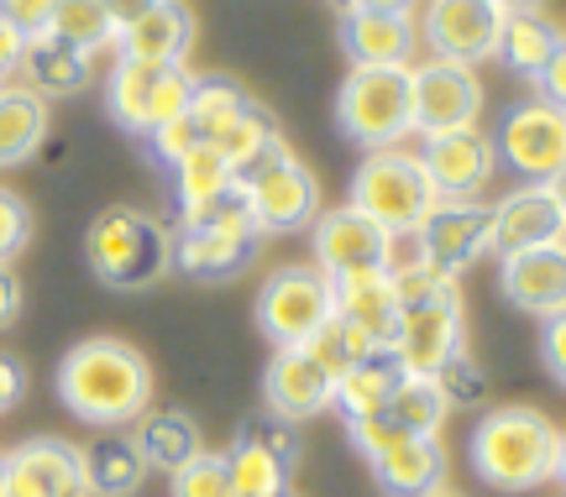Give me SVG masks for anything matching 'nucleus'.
<instances>
[{
    "instance_id": "41",
    "label": "nucleus",
    "mask_w": 566,
    "mask_h": 497,
    "mask_svg": "<svg viewBox=\"0 0 566 497\" xmlns=\"http://www.w3.org/2000/svg\"><path fill=\"white\" fill-rule=\"evenodd\" d=\"M147 147H153V158H158L163 168H174V162H184L189 152H200V147H205V131L189 116L163 120L158 131H147Z\"/></svg>"
},
{
    "instance_id": "20",
    "label": "nucleus",
    "mask_w": 566,
    "mask_h": 497,
    "mask_svg": "<svg viewBox=\"0 0 566 497\" xmlns=\"http://www.w3.org/2000/svg\"><path fill=\"white\" fill-rule=\"evenodd\" d=\"M195 32H200V21L184 0H158L147 17L126 21L116 32V53L132 63H153V68H184Z\"/></svg>"
},
{
    "instance_id": "23",
    "label": "nucleus",
    "mask_w": 566,
    "mask_h": 497,
    "mask_svg": "<svg viewBox=\"0 0 566 497\" xmlns=\"http://www.w3.org/2000/svg\"><path fill=\"white\" fill-rule=\"evenodd\" d=\"M373 477L388 497H430L436 487H446L441 435H405L388 456L373 461Z\"/></svg>"
},
{
    "instance_id": "19",
    "label": "nucleus",
    "mask_w": 566,
    "mask_h": 497,
    "mask_svg": "<svg viewBox=\"0 0 566 497\" xmlns=\"http://www.w3.org/2000/svg\"><path fill=\"white\" fill-rule=\"evenodd\" d=\"M331 393H336V378H331L304 346H289V351H279V357L268 361V372H263L268 414L289 419V424L331 414Z\"/></svg>"
},
{
    "instance_id": "16",
    "label": "nucleus",
    "mask_w": 566,
    "mask_h": 497,
    "mask_svg": "<svg viewBox=\"0 0 566 497\" xmlns=\"http://www.w3.org/2000/svg\"><path fill=\"white\" fill-rule=\"evenodd\" d=\"M493 147H499L504 168H514L525 183H546L566 162V110L546 99H525L504 116Z\"/></svg>"
},
{
    "instance_id": "2",
    "label": "nucleus",
    "mask_w": 566,
    "mask_h": 497,
    "mask_svg": "<svg viewBox=\"0 0 566 497\" xmlns=\"http://www.w3.org/2000/svg\"><path fill=\"white\" fill-rule=\"evenodd\" d=\"M556 424H551L541 409H488L478 424H472V440H467V456H472V472L493 487V493H535L546 487L551 472H556Z\"/></svg>"
},
{
    "instance_id": "13",
    "label": "nucleus",
    "mask_w": 566,
    "mask_h": 497,
    "mask_svg": "<svg viewBox=\"0 0 566 497\" xmlns=\"http://www.w3.org/2000/svg\"><path fill=\"white\" fill-rule=\"evenodd\" d=\"M504 17L509 11H499L493 0H424L420 32L436 59L478 68V63L493 59L499 32H504Z\"/></svg>"
},
{
    "instance_id": "37",
    "label": "nucleus",
    "mask_w": 566,
    "mask_h": 497,
    "mask_svg": "<svg viewBox=\"0 0 566 497\" xmlns=\"http://www.w3.org/2000/svg\"><path fill=\"white\" fill-rule=\"evenodd\" d=\"M242 105H247V89L237 80H195V95H189V110H184V116L195 120L205 131V141H210Z\"/></svg>"
},
{
    "instance_id": "49",
    "label": "nucleus",
    "mask_w": 566,
    "mask_h": 497,
    "mask_svg": "<svg viewBox=\"0 0 566 497\" xmlns=\"http://www.w3.org/2000/svg\"><path fill=\"white\" fill-rule=\"evenodd\" d=\"M101 6H105V17L116 21V32H122L126 21L147 17V11H153V6H158V0H101Z\"/></svg>"
},
{
    "instance_id": "39",
    "label": "nucleus",
    "mask_w": 566,
    "mask_h": 497,
    "mask_svg": "<svg viewBox=\"0 0 566 497\" xmlns=\"http://www.w3.org/2000/svg\"><path fill=\"white\" fill-rule=\"evenodd\" d=\"M436 388H441V398H446V409H451V414H457V409H478V403L488 398V372L467 357V351H457V357L436 372Z\"/></svg>"
},
{
    "instance_id": "9",
    "label": "nucleus",
    "mask_w": 566,
    "mask_h": 497,
    "mask_svg": "<svg viewBox=\"0 0 566 497\" xmlns=\"http://www.w3.org/2000/svg\"><path fill=\"white\" fill-rule=\"evenodd\" d=\"M394 351L415 378H436L446 361L467 351V309L457 278L430 288V294L399 304V325H394Z\"/></svg>"
},
{
    "instance_id": "3",
    "label": "nucleus",
    "mask_w": 566,
    "mask_h": 497,
    "mask_svg": "<svg viewBox=\"0 0 566 497\" xmlns=\"http://www.w3.org/2000/svg\"><path fill=\"white\" fill-rule=\"evenodd\" d=\"M84 262L105 288L142 294V288H153L174 273V231L147 210L111 204L84 231Z\"/></svg>"
},
{
    "instance_id": "31",
    "label": "nucleus",
    "mask_w": 566,
    "mask_h": 497,
    "mask_svg": "<svg viewBox=\"0 0 566 497\" xmlns=\"http://www.w3.org/2000/svg\"><path fill=\"white\" fill-rule=\"evenodd\" d=\"M556 42H562V32L551 27V17H541V11H514V17H504V32H499L493 59L504 63L514 80H535V74L546 68V59L556 53Z\"/></svg>"
},
{
    "instance_id": "40",
    "label": "nucleus",
    "mask_w": 566,
    "mask_h": 497,
    "mask_svg": "<svg viewBox=\"0 0 566 497\" xmlns=\"http://www.w3.org/2000/svg\"><path fill=\"white\" fill-rule=\"evenodd\" d=\"M27 241H32V210H27V199L17 189L0 183V267H11Z\"/></svg>"
},
{
    "instance_id": "42",
    "label": "nucleus",
    "mask_w": 566,
    "mask_h": 497,
    "mask_svg": "<svg viewBox=\"0 0 566 497\" xmlns=\"http://www.w3.org/2000/svg\"><path fill=\"white\" fill-rule=\"evenodd\" d=\"M346 435H352V445H357V451H363V461L373 466V461L388 456V451L405 440V430H399L388 414H367V419H352V424H346Z\"/></svg>"
},
{
    "instance_id": "21",
    "label": "nucleus",
    "mask_w": 566,
    "mask_h": 497,
    "mask_svg": "<svg viewBox=\"0 0 566 497\" xmlns=\"http://www.w3.org/2000/svg\"><path fill=\"white\" fill-rule=\"evenodd\" d=\"M342 47L352 68H409L420 47V27L415 17H394V11H346Z\"/></svg>"
},
{
    "instance_id": "45",
    "label": "nucleus",
    "mask_w": 566,
    "mask_h": 497,
    "mask_svg": "<svg viewBox=\"0 0 566 497\" xmlns=\"http://www.w3.org/2000/svg\"><path fill=\"white\" fill-rule=\"evenodd\" d=\"M535 89H541V95L535 99H546V105H556V110H566V38L556 42V53H551L546 59V68H541V74H535Z\"/></svg>"
},
{
    "instance_id": "14",
    "label": "nucleus",
    "mask_w": 566,
    "mask_h": 497,
    "mask_svg": "<svg viewBox=\"0 0 566 497\" xmlns=\"http://www.w3.org/2000/svg\"><path fill=\"white\" fill-rule=\"evenodd\" d=\"M310 231H315V267L331 283L357 278V273H384L388 252H394V236L384 225H373L363 210H352V204L321 210Z\"/></svg>"
},
{
    "instance_id": "5",
    "label": "nucleus",
    "mask_w": 566,
    "mask_h": 497,
    "mask_svg": "<svg viewBox=\"0 0 566 497\" xmlns=\"http://www.w3.org/2000/svg\"><path fill=\"white\" fill-rule=\"evenodd\" d=\"M352 210H363L373 225H384L388 236H415L424 225V215L441 204L424 168L415 152H399V147H384V152H367L352 173V194H346Z\"/></svg>"
},
{
    "instance_id": "4",
    "label": "nucleus",
    "mask_w": 566,
    "mask_h": 497,
    "mask_svg": "<svg viewBox=\"0 0 566 497\" xmlns=\"http://www.w3.org/2000/svg\"><path fill=\"white\" fill-rule=\"evenodd\" d=\"M258 220H252V204L247 194L231 183L210 210H200L195 220H184L174 231V273L195 283H226L237 278L247 262L258 257Z\"/></svg>"
},
{
    "instance_id": "30",
    "label": "nucleus",
    "mask_w": 566,
    "mask_h": 497,
    "mask_svg": "<svg viewBox=\"0 0 566 497\" xmlns=\"http://www.w3.org/2000/svg\"><path fill=\"white\" fill-rule=\"evenodd\" d=\"M205 147H216V158L231 168V173H247L258 158H268L273 147H283V137H279V116L268 110L263 99H252L247 95V105L237 110V116L226 120L216 137L205 141Z\"/></svg>"
},
{
    "instance_id": "22",
    "label": "nucleus",
    "mask_w": 566,
    "mask_h": 497,
    "mask_svg": "<svg viewBox=\"0 0 566 497\" xmlns=\"http://www.w3.org/2000/svg\"><path fill=\"white\" fill-rule=\"evenodd\" d=\"M551 241H566V215L541 183H525V189H514L493 204V252L499 257L551 246Z\"/></svg>"
},
{
    "instance_id": "8",
    "label": "nucleus",
    "mask_w": 566,
    "mask_h": 497,
    "mask_svg": "<svg viewBox=\"0 0 566 497\" xmlns=\"http://www.w3.org/2000/svg\"><path fill=\"white\" fill-rule=\"evenodd\" d=\"M342 131L367 152L399 147L409 131V68H352L336 95Z\"/></svg>"
},
{
    "instance_id": "24",
    "label": "nucleus",
    "mask_w": 566,
    "mask_h": 497,
    "mask_svg": "<svg viewBox=\"0 0 566 497\" xmlns=\"http://www.w3.org/2000/svg\"><path fill=\"white\" fill-rule=\"evenodd\" d=\"M90 68H95V59H90V53H80V47H69V42L53 38V32L27 38L21 63H17L21 84H27V89H38L42 99L80 95L84 84H90Z\"/></svg>"
},
{
    "instance_id": "55",
    "label": "nucleus",
    "mask_w": 566,
    "mask_h": 497,
    "mask_svg": "<svg viewBox=\"0 0 566 497\" xmlns=\"http://www.w3.org/2000/svg\"><path fill=\"white\" fill-rule=\"evenodd\" d=\"M0 482H6V456H0Z\"/></svg>"
},
{
    "instance_id": "7",
    "label": "nucleus",
    "mask_w": 566,
    "mask_h": 497,
    "mask_svg": "<svg viewBox=\"0 0 566 497\" xmlns=\"http://www.w3.org/2000/svg\"><path fill=\"white\" fill-rule=\"evenodd\" d=\"M336 319V283L325 278L315 262H289L258 294V330H263L279 351L289 346H310L315 330Z\"/></svg>"
},
{
    "instance_id": "44",
    "label": "nucleus",
    "mask_w": 566,
    "mask_h": 497,
    "mask_svg": "<svg viewBox=\"0 0 566 497\" xmlns=\"http://www.w3.org/2000/svg\"><path fill=\"white\" fill-rule=\"evenodd\" d=\"M541 357H546V372L566 388V309L562 315L541 319Z\"/></svg>"
},
{
    "instance_id": "33",
    "label": "nucleus",
    "mask_w": 566,
    "mask_h": 497,
    "mask_svg": "<svg viewBox=\"0 0 566 497\" xmlns=\"http://www.w3.org/2000/svg\"><path fill=\"white\" fill-rule=\"evenodd\" d=\"M158 80H163V68H153V63L116 59L111 84H105V105H111V120H116L122 131L147 137V110H153V89H158Z\"/></svg>"
},
{
    "instance_id": "26",
    "label": "nucleus",
    "mask_w": 566,
    "mask_h": 497,
    "mask_svg": "<svg viewBox=\"0 0 566 497\" xmlns=\"http://www.w3.org/2000/svg\"><path fill=\"white\" fill-rule=\"evenodd\" d=\"M405 378L409 372H405V361H399V351H394V346H378L363 367H352V372L336 378L331 409H336L346 424H352V419H367V414H384L388 398H394V388H399Z\"/></svg>"
},
{
    "instance_id": "17",
    "label": "nucleus",
    "mask_w": 566,
    "mask_h": 497,
    "mask_svg": "<svg viewBox=\"0 0 566 497\" xmlns=\"http://www.w3.org/2000/svg\"><path fill=\"white\" fill-rule=\"evenodd\" d=\"M0 497H90L80 445L59 435H38L6 456Z\"/></svg>"
},
{
    "instance_id": "1",
    "label": "nucleus",
    "mask_w": 566,
    "mask_h": 497,
    "mask_svg": "<svg viewBox=\"0 0 566 497\" xmlns=\"http://www.w3.org/2000/svg\"><path fill=\"white\" fill-rule=\"evenodd\" d=\"M63 409L95 430H122L153 409V367L132 340L90 336L59 361Z\"/></svg>"
},
{
    "instance_id": "12",
    "label": "nucleus",
    "mask_w": 566,
    "mask_h": 497,
    "mask_svg": "<svg viewBox=\"0 0 566 497\" xmlns=\"http://www.w3.org/2000/svg\"><path fill=\"white\" fill-rule=\"evenodd\" d=\"M415 252L436 273L462 278L467 267H478L493 252V204H483V199H441L415 231Z\"/></svg>"
},
{
    "instance_id": "43",
    "label": "nucleus",
    "mask_w": 566,
    "mask_h": 497,
    "mask_svg": "<svg viewBox=\"0 0 566 497\" xmlns=\"http://www.w3.org/2000/svg\"><path fill=\"white\" fill-rule=\"evenodd\" d=\"M53 6L59 0H0V17L11 21L21 38H42L53 27Z\"/></svg>"
},
{
    "instance_id": "6",
    "label": "nucleus",
    "mask_w": 566,
    "mask_h": 497,
    "mask_svg": "<svg viewBox=\"0 0 566 497\" xmlns=\"http://www.w3.org/2000/svg\"><path fill=\"white\" fill-rule=\"evenodd\" d=\"M237 189L252 204V220L263 236H289V231H304L321 215V179L315 168L300 162L289 147H273L268 158H258L247 173H237Z\"/></svg>"
},
{
    "instance_id": "25",
    "label": "nucleus",
    "mask_w": 566,
    "mask_h": 497,
    "mask_svg": "<svg viewBox=\"0 0 566 497\" xmlns=\"http://www.w3.org/2000/svg\"><path fill=\"white\" fill-rule=\"evenodd\" d=\"M132 445L147 461V472H163V477H174L184 461H195L205 451L200 424L179 409H147L142 419H132Z\"/></svg>"
},
{
    "instance_id": "15",
    "label": "nucleus",
    "mask_w": 566,
    "mask_h": 497,
    "mask_svg": "<svg viewBox=\"0 0 566 497\" xmlns=\"http://www.w3.org/2000/svg\"><path fill=\"white\" fill-rule=\"evenodd\" d=\"M420 168L436 199H478L499 173V147L483 126H462V131H441V137L420 141Z\"/></svg>"
},
{
    "instance_id": "34",
    "label": "nucleus",
    "mask_w": 566,
    "mask_h": 497,
    "mask_svg": "<svg viewBox=\"0 0 566 497\" xmlns=\"http://www.w3.org/2000/svg\"><path fill=\"white\" fill-rule=\"evenodd\" d=\"M384 414L394 419L405 435H441L446 419H451V409H446L436 378H415V372H409V378L394 388V398H388Z\"/></svg>"
},
{
    "instance_id": "54",
    "label": "nucleus",
    "mask_w": 566,
    "mask_h": 497,
    "mask_svg": "<svg viewBox=\"0 0 566 497\" xmlns=\"http://www.w3.org/2000/svg\"><path fill=\"white\" fill-rule=\"evenodd\" d=\"M430 497H467V493H457V487H436Z\"/></svg>"
},
{
    "instance_id": "48",
    "label": "nucleus",
    "mask_w": 566,
    "mask_h": 497,
    "mask_svg": "<svg viewBox=\"0 0 566 497\" xmlns=\"http://www.w3.org/2000/svg\"><path fill=\"white\" fill-rule=\"evenodd\" d=\"M17 315H21V283L11 267H0V330L17 325Z\"/></svg>"
},
{
    "instance_id": "36",
    "label": "nucleus",
    "mask_w": 566,
    "mask_h": 497,
    "mask_svg": "<svg viewBox=\"0 0 566 497\" xmlns=\"http://www.w3.org/2000/svg\"><path fill=\"white\" fill-rule=\"evenodd\" d=\"M304 351H310V357L321 361V367L331 372V378H342V372H352V367H363V361L373 357V351H378V340L367 336V330H357L352 319L336 315L331 325H325V330H315V340H310Z\"/></svg>"
},
{
    "instance_id": "11",
    "label": "nucleus",
    "mask_w": 566,
    "mask_h": 497,
    "mask_svg": "<svg viewBox=\"0 0 566 497\" xmlns=\"http://www.w3.org/2000/svg\"><path fill=\"white\" fill-rule=\"evenodd\" d=\"M294 466H300V435L279 414L242 424L237 445L226 451V472H231L237 497H283L294 482Z\"/></svg>"
},
{
    "instance_id": "27",
    "label": "nucleus",
    "mask_w": 566,
    "mask_h": 497,
    "mask_svg": "<svg viewBox=\"0 0 566 497\" xmlns=\"http://www.w3.org/2000/svg\"><path fill=\"white\" fill-rule=\"evenodd\" d=\"M80 456H84V487H90V497H137L142 482H147V461L137 456L132 435L105 430L101 440L80 445Z\"/></svg>"
},
{
    "instance_id": "28",
    "label": "nucleus",
    "mask_w": 566,
    "mask_h": 497,
    "mask_svg": "<svg viewBox=\"0 0 566 497\" xmlns=\"http://www.w3.org/2000/svg\"><path fill=\"white\" fill-rule=\"evenodd\" d=\"M48 141V99L21 80L0 84V168H17Z\"/></svg>"
},
{
    "instance_id": "38",
    "label": "nucleus",
    "mask_w": 566,
    "mask_h": 497,
    "mask_svg": "<svg viewBox=\"0 0 566 497\" xmlns=\"http://www.w3.org/2000/svg\"><path fill=\"white\" fill-rule=\"evenodd\" d=\"M174 497H237L231 493V472H226V451H200L195 461H184L168 477Z\"/></svg>"
},
{
    "instance_id": "50",
    "label": "nucleus",
    "mask_w": 566,
    "mask_h": 497,
    "mask_svg": "<svg viewBox=\"0 0 566 497\" xmlns=\"http://www.w3.org/2000/svg\"><path fill=\"white\" fill-rule=\"evenodd\" d=\"M336 6H342V17L346 11H394V17H415L420 0H336Z\"/></svg>"
},
{
    "instance_id": "51",
    "label": "nucleus",
    "mask_w": 566,
    "mask_h": 497,
    "mask_svg": "<svg viewBox=\"0 0 566 497\" xmlns=\"http://www.w3.org/2000/svg\"><path fill=\"white\" fill-rule=\"evenodd\" d=\"M541 189H546V194L556 199V204H562V215H566V162H562V168H556V173H551L546 183H541Z\"/></svg>"
},
{
    "instance_id": "56",
    "label": "nucleus",
    "mask_w": 566,
    "mask_h": 497,
    "mask_svg": "<svg viewBox=\"0 0 566 497\" xmlns=\"http://www.w3.org/2000/svg\"><path fill=\"white\" fill-rule=\"evenodd\" d=\"M283 497H289V493H283Z\"/></svg>"
},
{
    "instance_id": "53",
    "label": "nucleus",
    "mask_w": 566,
    "mask_h": 497,
    "mask_svg": "<svg viewBox=\"0 0 566 497\" xmlns=\"http://www.w3.org/2000/svg\"><path fill=\"white\" fill-rule=\"evenodd\" d=\"M493 6L509 11V17H514V11H541V0H493Z\"/></svg>"
},
{
    "instance_id": "32",
    "label": "nucleus",
    "mask_w": 566,
    "mask_h": 497,
    "mask_svg": "<svg viewBox=\"0 0 566 497\" xmlns=\"http://www.w3.org/2000/svg\"><path fill=\"white\" fill-rule=\"evenodd\" d=\"M168 173H174V199H179V225H184V220H195L200 210H210V204H216V199L237 183V173L216 158V147L189 152V158L174 162Z\"/></svg>"
},
{
    "instance_id": "47",
    "label": "nucleus",
    "mask_w": 566,
    "mask_h": 497,
    "mask_svg": "<svg viewBox=\"0 0 566 497\" xmlns=\"http://www.w3.org/2000/svg\"><path fill=\"white\" fill-rule=\"evenodd\" d=\"M21 47H27V38H21L17 27H11V21L0 17V84L11 80V74H17V63H21Z\"/></svg>"
},
{
    "instance_id": "35",
    "label": "nucleus",
    "mask_w": 566,
    "mask_h": 497,
    "mask_svg": "<svg viewBox=\"0 0 566 497\" xmlns=\"http://www.w3.org/2000/svg\"><path fill=\"white\" fill-rule=\"evenodd\" d=\"M48 32L95 59L101 47H111V42H116V21L105 17L101 0H59V6H53V27H48Z\"/></svg>"
},
{
    "instance_id": "10",
    "label": "nucleus",
    "mask_w": 566,
    "mask_h": 497,
    "mask_svg": "<svg viewBox=\"0 0 566 497\" xmlns=\"http://www.w3.org/2000/svg\"><path fill=\"white\" fill-rule=\"evenodd\" d=\"M478 116H483V80L467 63H409V131H420V141L478 126Z\"/></svg>"
},
{
    "instance_id": "46",
    "label": "nucleus",
    "mask_w": 566,
    "mask_h": 497,
    "mask_svg": "<svg viewBox=\"0 0 566 497\" xmlns=\"http://www.w3.org/2000/svg\"><path fill=\"white\" fill-rule=\"evenodd\" d=\"M21 398H27V372H21L17 357H6V351H0V419L11 414Z\"/></svg>"
},
{
    "instance_id": "29",
    "label": "nucleus",
    "mask_w": 566,
    "mask_h": 497,
    "mask_svg": "<svg viewBox=\"0 0 566 497\" xmlns=\"http://www.w3.org/2000/svg\"><path fill=\"white\" fill-rule=\"evenodd\" d=\"M336 315L352 319L357 330L378 340V346H394V325H399V294H394V278L384 273H357V278L336 283Z\"/></svg>"
},
{
    "instance_id": "52",
    "label": "nucleus",
    "mask_w": 566,
    "mask_h": 497,
    "mask_svg": "<svg viewBox=\"0 0 566 497\" xmlns=\"http://www.w3.org/2000/svg\"><path fill=\"white\" fill-rule=\"evenodd\" d=\"M551 482H562L566 487V430L556 435V472H551Z\"/></svg>"
},
{
    "instance_id": "18",
    "label": "nucleus",
    "mask_w": 566,
    "mask_h": 497,
    "mask_svg": "<svg viewBox=\"0 0 566 497\" xmlns=\"http://www.w3.org/2000/svg\"><path fill=\"white\" fill-rule=\"evenodd\" d=\"M499 294L535 319H551L566 309V241L509 252L499 262Z\"/></svg>"
}]
</instances>
